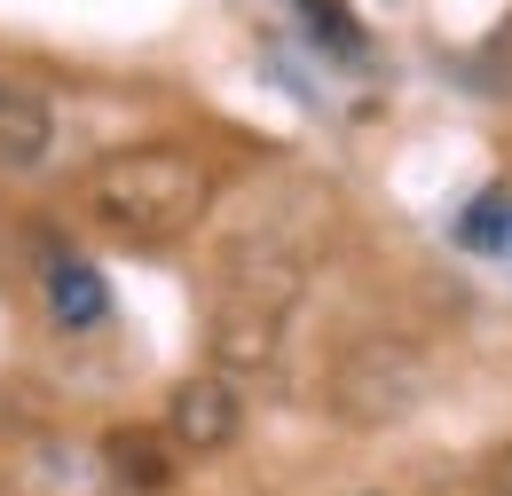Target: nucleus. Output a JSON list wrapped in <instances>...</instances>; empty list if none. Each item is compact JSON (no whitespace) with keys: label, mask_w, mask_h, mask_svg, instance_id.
Segmentation results:
<instances>
[{"label":"nucleus","mask_w":512,"mask_h":496,"mask_svg":"<svg viewBox=\"0 0 512 496\" xmlns=\"http://www.w3.org/2000/svg\"><path fill=\"white\" fill-rule=\"evenodd\" d=\"M331 245H339V197L316 174H276L237 205V221L221 237V292L213 300L292 315V300L308 292V276L323 268Z\"/></svg>","instance_id":"f257e3e1"},{"label":"nucleus","mask_w":512,"mask_h":496,"mask_svg":"<svg viewBox=\"0 0 512 496\" xmlns=\"http://www.w3.org/2000/svg\"><path fill=\"white\" fill-rule=\"evenodd\" d=\"M79 197L103 237H119L134 252H166L213 213V166L190 142H127L87 166Z\"/></svg>","instance_id":"f03ea898"},{"label":"nucleus","mask_w":512,"mask_h":496,"mask_svg":"<svg viewBox=\"0 0 512 496\" xmlns=\"http://www.w3.org/2000/svg\"><path fill=\"white\" fill-rule=\"evenodd\" d=\"M426 386H434V371H426V355L402 331H363V339H347L331 355L323 402L347 426H394V418H410L426 402Z\"/></svg>","instance_id":"7ed1b4c3"},{"label":"nucleus","mask_w":512,"mask_h":496,"mask_svg":"<svg viewBox=\"0 0 512 496\" xmlns=\"http://www.w3.org/2000/svg\"><path fill=\"white\" fill-rule=\"evenodd\" d=\"M237 434H245V394H237L229 371H205V378H182V386H174V402H166V441H174V449L213 457V449H229Z\"/></svg>","instance_id":"20e7f679"},{"label":"nucleus","mask_w":512,"mask_h":496,"mask_svg":"<svg viewBox=\"0 0 512 496\" xmlns=\"http://www.w3.org/2000/svg\"><path fill=\"white\" fill-rule=\"evenodd\" d=\"M205 339H213V363H221V371H268L276 347H284V315L245 308V300H213Z\"/></svg>","instance_id":"39448f33"},{"label":"nucleus","mask_w":512,"mask_h":496,"mask_svg":"<svg viewBox=\"0 0 512 496\" xmlns=\"http://www.w3.org/2000/svg\"><path fill=\"white\" fill-rule=\"evenodd\" d=\"M48 150H56V111H48V95L24 87V79H0V174H32Z\"/></svg>","instance_id":"423d86ee"},{"label":"nucleus","mask_w":512,"mask_h":496,"mask_svg":"<svg viewBox=\"0 0 512 496\" xmlns=\"http://www.w3.org/2000/svg\"><path fill=\"white\" fill-rule=\"evenodd\" d=\"M48 308H56L64 331H103V323H111V284H103L87 260L56 252V260H48Z\"/></svg>","instance_id":"0eeeda50"},{"label":"nucleus","mask_w":512,"mask_h":496,"mask_svg":"<svg viewBox=\"0 0 512 496\" xmlns=\"http://www.w3.org/2000/svg\"><path fill=\"white\" fill-rule=\"evenodd\" d=\"M103 465H111V473H119L134 496H150V489H166V481H174V457H166V441L142 434V426H119V434L103 441Z\"/></svg>","instance_id":"6e6552de"},{"label":"nucleus","mask_w":512,"mask_h":496,"mask_svg":"<svg viewBox=\"0 0 512 496\" xmlns=\"http://www.w3.org/2000/svg\"><path fill=\"white\" fill-rule=\"evenodd\" d=\"M457 237L465 245H481V252H512V197L497 189V197H481L465 221H457Z\"/></svg>","instance_id":"1a4fd4ad"},{"label":"nucleus","mask_w":512,"mask_h":496,"mask_svg":"<svg viewBox=\"0 0 512 496\" xmlns=\"http://www.w3.org/2000/svg\"><path fill=\"white\" fill-rule=\"evenodd\" d=\"M300 8H308V24H316V32L331 40V48H347V56L363 48V32L347 24V8H339V0H300Z\"/></svg>","instance_id":"9d476101"},{"label":"nucleus","mask_w":512,"mask_h":496,"mask_svg":"<svg viewBox=\"0 0 512 496\" xmlns=\"http://www.w3.org/2000/svg\"><path fill=\"white\" fill-rule=\"evenodd\" d=\"M481 496H512V449H497V457L481 465Z\"/></svg>","instance_id":"9b49d317"},{"label":"nucleus","mask_w":512,"mask_h":496,"mask_svg":"<svg viewBox=\"0 0 512 496\" xmlns=\"http://www.w3.org/2000/svg\"><path fill=\"white\" fill-rule=\"evenodd\" d=\"M0 496H8V489H0Z\"/></svg>","instance_id":"f8f14e48"}]
</instances>
